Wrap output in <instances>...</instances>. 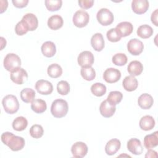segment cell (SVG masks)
Returning a JSON list of instances; mask_svg holds the SVG:
<instances>
[{
    "label": "cell",
    "instance_id": "obj_8",
    "mask_svg": "<svg viewBox=\"0 0 158 158\" xmlns=\"http://www.w3.org/2000/svg\"><path fill=\"white\" fill-rule=\"evenodd\" d=\"M11 80L17 85H22L28 79V73L27 71L23 68L19 67L11 72L10 73Z\"/></svg>",
    "mask_w": 158,
    "mask_h": 158
},
{
    "label": "cell",
    "instance_id": "obj_34",
    "mask_svg": "<svg viewBox=\"0 0 158 158\" xmlns=\"http://www.w3.org/2000/svg\"><path fill=\"white\" fill-rule=\"evenodd\" d=\"M80 73L83 78L86 81H91L96 77V72L92 67H81Z\"/></svg>",
    "mask_w": 158,
    "mask_h": 158
},
{
    "label": "cell",
    "instance_id": "obj_32",
    "mask_svg": "<svg viewBox=\"0 0 158 158\" xmlns=\"http://www.w3.org/2000/svg\"><path fill=\"white\" fill-rule=\"evenodd\" d=\"M123 98V94L118 91H110L107 96V101L110 104L115 106L120 103Z\"/></svg>",
    "mask_w": 158,
    "mask_h": 158
},
{
    "label": "cell",
    "instance_id": "obj_29",
    "mask_svg": "<svg viewBox=\"0 0 158 158\" xmlns=\"http://www.w3.org/2000/svg\"><path fill=\"white\" fill-rule=\"evenodd\" d=\"M137 35L141 38L146 39L151 37L153 34L152 28L146 24L140 25L137 30Z\"/></svg>",
    "mask_w": 158,
    "mask_h": 158
},
{
    "label": "cell",
    "instance_id": "obj_3",
    "mask_svg": "<svg viewBox=\"0 0 158 158\" xmlns=\"http://www.w3.org/2000/svg\"><path fill=\"white\" fill-rule=\"evenodd\" d=\"M5 112L9 114L16 113L19 109V102L17 97L12 94L6 95L2 100Z\"/></svg>",
    "mask_w": 158,
    "mask_h": 158
},
{
    "label": "cell",
    "instance_id": "obj_15",
    "mask_svg": "<svg viewBox=\"0 0 158 158\" xmlns=\"http://www.w3.org/2000/svg\"><path fill=\"white\" fill-rule=\"evenodd\" d=\"M116 110L115 106L110 104L107 100L103 101L99 106L100 114L102 116L106 118H109L112 117Z\"/></svg>",
    "mask_w": 158,
    "mask_h": 158
},
{
    "label": "cell",
    "instance_id": "obj_41",
    "mask_svg": "<svg viewBox=\"0 0 158 158\" xmlns=\"http://www.w3.org/2000/svg\"><path fill=\"white\" fill-rule=\"evenodd\" d=\"M80 7L84 9H88L91 8L94 4L93 0H80L78 1Z\"/></svg>",
    "mask_w": 158,
    "mask_h": 158
},
{
    "label": "cell",
    "instance_id": "obj_2",
    "mask_svg": "<svg viewBox=\"0 0 158 158\" xmlns=\"http://www.w3.org/2000/svg\"><path fill=\"white\" fill-rule=\"evenodd\" d=\"M69 110L67 102L62 99L54 100L51 106V112L56 118H62L65 117Z\"/></svg>",
    "mask_w": 158,
    "mask_h": 158
},
{
    "label": "cell",
    "instance_id": "obj_1",
    "mask_svg": "<svg viewBox=\"0 0 158 158\" xmlns=\"http://www.w3.org/2000/svg\"><path fill=\"white\" fill-rule=\"evenodd\" d=\"M1 139L2 142L7 146L12 151L22 150L25 144L23 138L14 135L12 133L6 131L1 135Z\"/></svg>",
    "mask_w": 158,
    "mask_h": 158
},
{
    "label": "cell",
    "instance_id": "obj_30",
    "mask_svg": "<svg viewBox=\"0 0 158 158\" xmlns=\"http://www.w3.org/2000/svg\"><path fill=\"white\" fill-rule=\"evenodd\" d=\"M35 91L29 88L23 89L20 92L21 99L25 103L31 102L35 97Z\"/></svg>",
    "mask_w": 158,
    "mask_h": 158
},
{
    "label": "cell",
    "instance_id": "obj_16",
    "mask_svg": "<svg viewBox=\"0 0 158 158\" xmlns=\"http://www.w3.org/2000/svg\"><path fill=\"white\" fill-rule=\"evenodd\" d=\"M128 150L135 155H140L142 154L143 148L139 139L137 138H131L127 142Z\"/></svg>",
    "mask_w": 158,
    "mask_h": 158
},
{
    "label": "cell",
    "instance_id": "obj_19",
    "mask_svg": "<svg viewBox=\"0 0 158 158\" xmlns=\"http://www.w3.org/2000/svg\"><path fill=\"white\" fill-rule=\"evenodd\" d=\"M121 143L118 139H110L106 144L105 152L109 156L115 154L120 148Z\"/></svg>",
    "mask_w": 158,
    "mask_h": 158
},
{
    "label": "cell",
    "instance_id": "obj_21",
    "mask_svg": "<svg viewBox=\"0 0 158 158\" xmlns=\"http://www.w3.org/2000/svg\"><path fill=\"white\" fill-rule=\"evenodd\" d=\"M154 102V100L151 95L148 93L142 94L138 99V104L143 109H150Z\"/></svg>",
    "mask_w": 158,
    "mask_h": 158
},
{
    "label": "cell",
    "instance_id": "obj_37",
    "mask_svg": "<svg viewBox=\"0 0 158 158\" xmlns=\"http://www.w3.org/2000/svg\"><path fill=\"white\" fill-rule=\"evenodd\" d=\"M128 58L123 53L115 54L112 58V61L115 65L123 66L127 62Z\"/></svg>",
    "mask_w": 158,
    "mask_h": 158
},
{
    "label": "cell",
    "instance_id": "obj_36",
    "mask_svg": "<svg viewBox=\"0 0 158 158\" xmlns=\"http://www.w3.org/2000/svg\"><path fill=\"white\" fill-rule=\"evenodd\" d=\"M44 2L47 9L52 12L58 10L62 4L61 0H46Z\"/></svg>",
    "mask_w": 158,
    "mask_h": 158
},
{
    "label": "cell",
    "instance_id": "obj_22",
    "mask_svg": "<svg viewBox=\"0 0 158 158\" xmlns=\"http://www.w3.org/2000/svg\"><path fill=\"white\" fill-rule=\"evenodd\" d=\"M42 54L46 57H53L56 52V47L52 41L44 42L41 48Z\"/></svg>",
    "mask_w": 158,
    "mask_h": 158
},
{
    "label": "cell",
    "instance_id": "obj_39",
    "mask_svg": "<svg viewBox=\"0 0 158 158\" xmlns=\"http://www.w3.org/2000/svg\"><path fill=\"white\" fill-rule=\"evenodd\" d=\"M106 36L109 41L113 43L117 42L121 39V36L117 32L115 28H112L109 30L106 33Z\"/></svg>",
    "mask_w": 158,
    "mask_h": 158
},
{
    "label": "cell",
    "instance_id": "obj_24",
    "mask_svg": "<svg viewBox=\"0 0 158 158\" xmlns=\"http://www.w3.org/2000/svg\"><path fill=\"white\" fill-rule=\"evenodd\" d=\"M64 23L62 17L57 14L51 16L48 20V27L52 30H57L60 28Z\"/></svg>",
    "mask_w": 158,
    "mask_h": 158
},
{
    "label": "cell",
    "instance_id": "obj_28",
    "mask_svg": "<svg viewBox=\"0 0 158 158\" xmlns=\"http://www.w3.org/2000/svg\"><path fill=\"white\" fill-rule=\"evenodd\" d=\"M12 125L14 130L21 131L27 128L28 125V121L25 117L23 116H19L14 120Z\"/></svg>",
    "mask_w": 158,
    "mask_h": 158
},
{
    "label": "cell",
    "instance_id": "obj_6",
    "mask_svg": "<svg viewBox=\"0 0 158 158\" xmlns=\"http://www.w3.org/2000/svg\"><path fill=\"white\" fill-rule=\"evenodd\" d=\"M73 23L75 26L78 28H83L87 25L89 20L88 13L84 10L76 11L73 16Z\"/></svg>",
    "mask_w": 158,
    "mask_h": 158
},
{
    "label": "cell",
    "instance_id": "obj_27",
    "mask_svg": "<svg viewBox=\"0 0 158 158\" xmlns=\"http://www.w3.org/2000/svg\"><path fill=\"white\" fill-rule=\"evenodd\" d=\"M31 109L37 114H41L46 111L47 105L46 102L41 99H36L31 102Z\"/></svg>",
    "mask_w": 158,
    "mask_h": 158
},
{
    "label": "cell",
    "instance_id": "obj_44",
    "mask_svg": "<svg viewBox=\"0 0 158 158\" xmlns=\"http://www.w3.org/2000/svg\"><path fill=\"white\" fill-rule=\"evenodd\" d=\"M145 157H157V152L151 149H149L145 155Z\"/></svg>",
    "mask_w": 158,
    "mask_h": 158
},
{
    "label": "cell",
    "instance_id": "obj_33",
    "mask_svg": "<svg viewBox=\"0 0 158 158\" xmlns=\"http://www.w3.org/2000/svg\"><path fill=\"white\" fill-rule=\"evenodd\" d=\"M106 86L101 83H95L91 86V93L96 96L101 97L106 94Z\"/></svg>",
    "mask_w": 158,
    "mask_h": 158
},
{
    "label": "cell",
    "instance_id": "obj_46",
    "mask_svg": "<svg viewBox=\"0 0 158 158\" xmlns=\"http://www.w3.org/2000/svg\"><path fill=\"white\" fill-rule=\"evenodd\" d=\"M1 50H2L4 46L6 45V40L3 37H1Z\"/></svg>",
    "mask_w": 158,
    "mask_h": 158
},
{
    "label": "cell",
    "instance_id": "obj_45",
    "mask_svg": "<svg viewBox=\"0 0 158 158\" xmlns=\"http://www.w3.org/2000/svg\"><path fill=\"white\" fill-rule=\"evenodd\" d=\"M1 2V13L4 12V11L6 10L7 6H8V2L7 1H3V0H1L0 1Z\"/></svg>",
    "mask_w": 158,
    "mask_h": 158
},
{
    "label": "cell",
    "instance_id": "obj_18",
    "mask_svg": "<svg viewBox=\"0 0 158 158\" xmlns=\"http://www.w3.org/2000/svg\"><path fill=\"white\" fill-rule=\"evenodd\" d=\"M91 44L96 51H101L104 48V40L101 33H96L91 38Z\"/></svg>",
    "mask_w": 158,
    "mask_h": 158
},
{
    "label": "cell",
    "instance_id": "obj_10",
    "mask_svg": "<svg viewBox=\"0 0 158 158\" xmlns=\"http://www.w3.org/2000/svg\"><path fill=\"white\" fill-rule=\"evenodd\" d=\"M143 42L137 38L131 39L127 43L128 51L133 56L139 55L143 52Z\"/></svg>",
    "mask_w": 158,
    "mask_h": 158
},
{
    "label": "cell",
    "instance_id": "obj_17",
    "mask_svg": "<svg viewBox=\"0 0 158 158\" xmlns=\"http://www.w3.org/2000/svg\"><path fill=\"white\" fill-rule=\"evenodd\" d=\"M115 29L121 38L129 36L133 32V26L129 22H122L117 24Z\"/></svg>",
    "mask_w": 158,
    "mask_h": 158
},
{
    "label": "cell",
    "instance_id": "obj_42",
    "mask_svg": "<svg viewBox=\"0 0 158 158\" xmlns=\"http://www.w3.org/2000/svg\"><path fill=\"white\" fill-rule=\"evenodd\" d=\"M12 2L17 8H23L27 6L28 0H12Z\"/></svg>",
    "mask_w": 158,
    "mask_h": 158
},
{
    "label": "cell",
    "instance_id": "obj_23",
    "mask_svg": "<svg viewBox=\"0 0 158 158\" xmlns=\"http://www.w3.org/2000/svg\"><path fill=\"white\" fill-rule=\"evenodd\" d=\"M158 145V131L147 135L144 138V146L147 149H151Z\"/></svg>",
    "mask_w": 158,
    "mask_h": 158
},
{
    "label": "cell",
    "instance_id": "obj_31",
    "mask_svg": "<svg viewBox=\"0 0 158 158\" xmlns=\"http://www.w3.org/2000/svg\"><path fill=\"white\" fill-rule=\"evenodd\" d=\"M47 72L50 77L56 78L62 74V69L57 64H52L48 66Z\"/></svg>",
    "mask_w": 158,
    "mask_h": 158
},
{
    "label": "cell",
    "instance_id": "obj_13",
    "mask_svg": "<svg viewBox=\"0 0 158 158\" xmlns=\"http://www.w3.org/2000/svg\"><path fill=\"white\" fill-rule=\"evenodd\" d=\"M27 27L28 31H34L38 26V20L36 16L32 13L25 14L21 20Z\"/></svg>",
    "mask_w": 158,
    "mask_h": 158
},
{
    "label": "cell",
    "instance_id": "obj_26",
    "mask_svg": "<svg viewBox=\"0 0 158 158\" xmlns=\"http://www.w3.org/2000/svg\"><path fill=\"white\" fill-rule=\"evenodd\" d=\"M127 70L131 75L134 77L138 76L143 70V65L138 60H133L129 63Z\"/></svg>",
    "mask_w": 158,
    "mask_h": 158
},
{
    "label": "cell",
    "instance_id": "obj_40",
    "mask_svg": "<svg viewBox=\"0 0 158 158\" xmlns=\"http://www.w3.org/2000/svg\"><path fill=\"white\" fill-rule=\"evenodd\" d=\"M15 31L17 35L22 36L26 34L28 31V30L25 23L21 20L16 24L15 27Z\"/></svg>",
    "mask_w": 158,
    "mask_h": 158
},
{
    "label": "cell",
    "instance_id": "obj_14",
    "mask_svg": "<svg viewBox=\"0 0 158 158\" xmlns=\"http://www.w3.org/2000/svg\"><path fill=\"white\" fill-rule=\"evenodd\" d=\"M149 4L147 0H133L131 2V8L135 14H143L148 10Z\"/></svg>",
    "mask_w": 158,
    "mask_h": 158
},
{
    "label": "cell",
    "instance_id": "obj_9",
    "mask_svg": "<svg viewBox=\"0 0 158 158\" xmlns=\"http://www.w3.org/2000/svg\"><path fill=\"white\" fill-rule=\"evenodd\" d=\"M87 145L81 141L75 143L71 148V152L73 157L81 158L85 157L88 152Z\"/></svg>",
    "mask_w": 158,
    "mask_h": 158
},
{
    "label": "cell",
    "instance_id": "obj_38",
    "mask_svg": "<svg viewBox=\"0 0 158 158\" xmlns=\"http://www.w3.org/2000/svg\"><path fill=\"white\" fill-rule=\"evenodd\" d=\"M57 92L61 95H67L70 92V85L67 81L61 80L57 85Z\"/></svg>",
    "mask_w": 158,
    "mask_h": 158
},
{
    "label": "cell",
    "instance_id": "obj_20",
    "mask_svg": "<svg viewBox=\"0 0 158 158\" xmlns=\"http://www.w3.org/2000/svg\"><path fill=\"white\" fill-rule=\"evenodd\" d=\"M122 85L126 91L131 92L135 91L137 88L138 81L134 76L129 75L125 77L122 81Z\"/></svg>",
    "mask_w": 158,
    "mask_h": 158
},
{
    "label": "cell",
    "instance_id": "obj_43",
    "mask_svg": "<svg viewBox=\"0 0 158 158\" xmlns=\"http://www.w3.org/2000/svg\"><path fill=\"white\" fill-rule=\"evenodd\" d=\"M157 15H158V9H156L151 14V20L152 23H154L156 26L158 25L157 23Z\"/></svg>",
    "mask_w": 158,
    "mask_h": 158
},
{
    "label": "cell",
    "instance_id": "obj_11",
    "mask_svg": "<svg viewBox=\"0 0 158 158\" xmlns=\"http://www.w3.org/2000/svg\"><path fill=\"white\" fill-rule=\"evenodd\" d=\"M120 78V71L115 68H108L103 73V78L108 83H115L118 81Z\"/></svg>",
    "mask_w": 158,
    "mask_h": 158
},
{
    "label": "cell",
    "instance_id": "obj_25",
    "mask_svg": "<svg viewBox=\"0 0 158 158\" xmlns=\"http://www.w3.org/2000/svg\"><path fill=\"white\" fill-rule=\"evenodd\" d=\"M139 127L144 131L152 130L155 126V120L151 115H145L141 117L139 122Z\"/></svg>",
    "mask_w": 158,
    "mask_h": 158
},
{
    "label": "cell",
    "instance_id": "obj_5",
    "mask_svg": "<svg viewBox=\"0 0 158 158\" xmlns=\"http://www.w3.org/2000/svg\"><path fill=\"white\" fill-rule=\"evenodd\" d=\"M96 18L98 22L103 26L110 25L114 20L112 12L107 8H102L99 9L97 12Z\"/></svg>",
    "mask_w": 158,
    "mask_h": 158
},
{
    "label": "cell",
    "instance_id": "obj_35",
    "mask_svg": "<svg viewBox=\"0 0 158 158\" xmlns=\"http://www.w3.org/2000/svg\"><path fill=\"white\" fill-rule=\"evenodd\" d=\"M44 134V130L41 125L38 124H35L30 128V136L35 139L40 138Z\"/></svg>",
    "mask_w": 158,
    "mask_h": 158
},
{
    "label": "cell",
    "instance_id": "obj_4",
    "mask_svg": "<svg viewBox=\"0 0 158 158\" xmlns=\"http://www.w3.org/2000/svg\"><path fill=\"white\" fill-rule=\"evenodd\" d=\"M3 64L5 69L11 72L20 67L21 59L18 55L14 53H9L4 57Z\"/></svg>",
    "mask_w": 158,
    "mask_h": 158
},
{
    "label": "cell",
    "instance_id": "obj_7",
    "mask_svg": "<svg viewBox=\"0 0 158 158\" xmlns=\"http://www.w3.org/2000/svg\"><path fill=\"white\" fill-rule=\"evenodd\" d=\"M77 61L78 65L81 67H91L94 61V55L89 51H82L78 55Z\"/></svg>",
    "mask_w": 158,
    "mask_h": 158
},
{
    "label": "cell",
    "instance_id": "obj_12",
    "mask_svg": "<svg viewBox=\"0 0 158 158\" xmlns=\"http://www.w3.org/2000/svg\"><path fill=\"white\" fill-rule=\"evenodd\" d=\"M35 89L41 94L48 95L53 91V86L48 80H39L35 83Z\"/></svg>",
    "mask_w": 158,
    "mask_h": 158
}]
</instances>
